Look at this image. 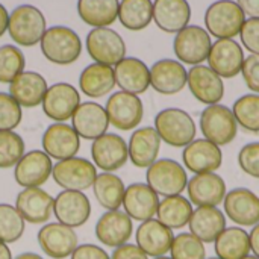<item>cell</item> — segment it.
I'll list each match as a JSON object with an SVG mask.
<instances>
[{"label":"cell","instance_id":"obj_1","mask_svg":"<svg viewBox=\"0 0 259 259\" xmlns=\"http://www.w3.org/2000/svg\"><path fill=\"white\" fill-rule=\"evenodd\" d=\"M155 131L162 143L170 147H185L196 140L197 126L194 118L181 108H165L155 117Z\"/></svg>","mask_w":259,"mask_h":259},{"label":"cell","instance_id":"obj_2","mask_svg":"<svg viewBox=\"0 0 259 259\" xmlns=\"http://www.w3.org/2000/svg\"><path fill=\"white\" fill-rule=\"evenodd\" d=\"M39 46L44 58L56 65H70L76 62L82 53L79 35L67 26L49 27L44 32Z\"/></svg>","mask_w":259,"mask_h":259},{"label":"cell","instance_id":"obj_3","mask_svg":"<svg viewBox=\"0 0 259 259\" xmlns=\"http://www.w3.org/2000/svg\"><path fill=\"white\" fill-rule=\"evenodd\" d=\"M246 18L235 0H217L205 12V29L217 39H234L240 35Z\"/></svg>","mask_w":259,"mask_h":259},{"label":"cell","instance_id":"obj_4","mask_svg":"<svg viewBox=\"0 0 259 259\" xmlns=\"http://www.w3.org/2000/svg\"><path fill=\"white\" fill-rule=\"evenodd\" d=\"M46 30V17L33 5H20L9 14L8 32L18 46L32 47L38 44Z\"/></svg>","mask_w":259,"mask_h":259},{"label":"cell","instance_id":"obj_5","mask_svg":"<svg viewBox=\"0 0 259 259\" xmlns=\"http://www.w3.org/2000/svg\"><path fill=\"white\" fill-rule=\"evenodd\" d=\"M146 184L161 197L178 196L187 190L188 175L181 162L161 158L146 168Z\"/></svg>","mask_w":259,"mask_h":259},{"label":"cell","instance_id":"obj_6","mask_svg":"<svg viewBox=\"0 0 259 259\" xmlns=\"http://www.w3.org/2000/svg\"><path fill=\"white\" fill-rule=\"evenodd\" d=\"M199 126L203 138L220 147L229 146L238 134V124L232 108L222 103L206 106L200 114Z\"/></svg>","mask_w":259,"mask_h":259},{"label":"cell","instance_id":"obj_7","mask_svg":"<svg viewBox=\"0 0 259 259\" xmlns=\"http://www.w3.org/2000/svg\"><path fill=\"white\" fill-rule=\"evenodd\" d=\"M212 46L211 35L205 27L188 24L179 30L173 41V50L179 62L188 65H200L208 59Z\"/></svg>","mask_w":259,"mask_h":259},{"label":"cell","instance_id":"obj_8","mask_svg":"<svg viewBox=\"0 0 259 259\" xmlns=\"http://www.w3.org/2000/svg\"><path fill=\"white\" fill-rule=\"evenodd\" d=\"M53 181L67 191H85L93 188V184L97 178V167L79 156L58 161L53 165L52 171Z\"/></svg>","mask_w":259,"mask_h":259},{"label":"cell","instance_id":"obj_9","mask_svg":"<svg viewBox=\"0 0 259 259\" xmlns=\"http://www.w3.org/2000/svg\"><path fill=\"white\" fill-rule=\"evenodd\" d=\"M105 109L109 124L123 132L137 129L144 117L143 100L137 94H131L121 90L111 94Z\"/></svg>","mask_w":259,"mask_h":259},{"label":"cell","instance_id":"obj_10","mask_svg":"<svg viewBox=\"0 0 259 259\" xmlns=\"http://www.w3.org/2000/svg\"><path fill=\"white\" fill-rule=\"evenodd\" d=\"M87 52L97 62L115 67L126 58V44L118 32L109 27H94L87 35Z\"/></svg>","mask_w":259,"mask_h":259},{"label":"cell","instance_id":"obj_11","mask_svg":"<svg viewBox=\"0 0 259 259\" xmlns=\"http://www.w3.org/2000/svg\"><path fill=\"white\" fill-rule=\"evenodd\" d=\"M79 105V91L67 82H58L50 85L41 103L42 112L55 123H65L71 120Z\"/></svg>","mask_w":259,"mask_h":259},{"label":"cell","instance_id":"obj_12","mask_svg":"<svg viewBox=\"0 0 259 259\" xmlns=\"http://www.w3.org/2000/svg\"><path fill=\"white\" fill-rule=\"evenodd\" d=\"M225 215L240 228H253L259 223V196L240 187L226 193L223 200Z\"/></svg>","mask_w":259,"mask_h":259},{"label":"cell","instance_id":"obj_13","mask_svg":"<svg viewBox=\"0 0 259 259\" xmlns=\"http://www.w3.org/2000/svg\"><path fill=\"white\" fill-rule=\"evenodd\" d=\"M93 164L105 173H114L124 167L129 159L127 143L118 134H103L93 141L91 146Z\"/></svg>","mask_w":259,"mask_h":259},{"label":"cell","instance_id":"obj_14","mask_svg":"<svg viewBox=\"0 0 259 259\" xmlns=\"http://www.w3.org/2000/svg\"><path fill=\"white\" fill-rule=\"evenodd\" d=\"M36 238L41 250L52 259L68 258L79 246L76 231L59 222L46 223L38 231Z\"/></svg>","mask_w":259,"mask_h":259},{"label":"cell","instance_id":"obj_15","mask_svg":"<svg viewBox=\"0 0 259 259\" xmlns=\"http://www.w3.org/2000/svg\"><path fill=\"white\" fill-rule=\"evenodd\" d=\"M182 162L185 170L200 175V173H215L223 164L222 147L205 140H193L182 150Z\"/></svg>","mask_w":259,"mask_h":259},{"label":"cell","instance_id":"obj_16","mask_svg":"<svg viewBox=\"0 0 259 259\" xmlns=\"http://www.w3.org/2000/svg\"><path fill=\"white\" fill-rule=\"evenodd\" d=\"M244 50L235 39H217L212 42L208 55V67L222 79H232L241 73Z\"/></svg>","mask_w":259,"mask_h":259},{"label":"cell","instance_id":"obj_17","mask_svg":"<svg viewBox=\"0 0 259 259\" xmlns=\"http://www.w3.org/2000/svg\"><path fill=\"white\" fill-rule=\"evenodd\" d=\"M187 85L193 97L206 106L220 103L225 97L223 79L208 65H193L188 70Z\"/></svg>","mask_w":259,"mask_h":259},{"label":"cell","instance_id":"obj_18","mask_svg":"<svg viewBox=\"0 0 259 259\" xmlns=\"http://www.w3.org/2000/svg\"><path fill=\"white\" fill-rule=\"evenodd\" d=\"M52 171V158L42 150H30L17 162L14 179L21 188H39L49 181Z\"/></svg>","mask_w":259,"mask_h":259},{"label":"cell","instance_id":"obj_19","mask_svg":"<svg viewBox=\"0 0 259 259\" xmlns=\"http://www.w3.org/2000/svg\"><path fill=\"white\" fill-rule=\"evenodd\" d=\"M53 215L68 228L83 226L91 215V203L82 191H61L53 200Z\"/></svg>","mask_w":259,"mask_h":259},{"label":"cell","instance_id":"obj_20","mask_svg":"<svg viewBox=\"0 0 259 259\" xmlns=\"http://www.w3.org/2000/svg\"><path fill=\"white\" fill-rule=\"evenodd\" d=\"M228 187L217 173H200L188 179L187 194L193 206H220L226 197Z\"/></svg>","mask_w":259,"mask_h":259},{"label":"cell","instance_id":"obj_21","mask_svg":"<svg viewBox=\"0 0 259 259\" xmlns=\"http://www.w3.org/2000/svg\"><path fill=\"white\" fill-rule=\"evenodd\" d=\"M42 152L52 159L62 161L77 155L80 149V138L67 123H53L42 134Z\"/></svg>","mask_w":259,"mask_h":259},{"label":"cell","instance_id":"obj_22","mask_svg":"<svg viewBox=\"0 0 259 259\" xmlns=\"http://www.w3.org/2000/svg\"><path fill=\"white\" fill-rule=\"evenodd\" d=\"M94 232L99 243L115 249L131 240L134 234V220L124 211H106L97 220Z\"/></svg>","mask_w":259,"mask_h":259},{"label":"cell","instance_id":"obj_23","mask_svg":"<svg viewBox=\"0 0 259 259\" xmlns=\"http://www.w3.org/2000/svg\"><path fill=\"white\" fill-rule=\"evenodd\" d=\"M188 71L176 59H159L150 67V87L164 96L181 93L187 87Z\"/></svg>","mask_w":259,"mask_h":259},{"label":"cell","instance_id":"obj_24","mask_svg":"<svg viewBox=\"0 0 259 259\" xmlns=\"http://www.w3.org/2000/svg\"><path fill=\"white\" fill-rule=\"evenodd\" d=\"M53 197L39 188H23L15 199V208L26 223L46 225L53 214Z\"/></svg>","mask_w":259,"mask_h":259},{"label":"cell","instance_id":"obj_25","mask_svg":"<svg viewBox=\"0 0 259 259\" xmlns=\"http://www.w3.org/2000/svg\"><path fill=\"white\" fill-rule=\"evenodd\" d=\"M173 240H175L173 231L164 226L156 219L143 222L135 232L137 246L149 258H159L170 253Z\"/></svg>","mask_w":259,"mask_h":259},{"label":"cell","instance_id":"obj_26","mask_svg":"<svg viewBox=\"0 0 259 259\" xmlns=\"http://www.w3.org/2000/svg\"><path fill=\"white\" fill-rule=\"evenodd\" d=\"M159 196L144 182H135L126 187L123 197L124 212L135 222H146L156 217Z\"/></svg>","mask_w":259,"mask_h":259},{"label":"cell","instance_id":"obj_27","mask_svg":"<svg viewBox=\"0 0 259 259\" xmlns=\"http://www.w3.org/2000/svg\"><path fill=\"white\" fill-rule=\"evenodd\" d=\"M71 126L79 138L94 141L108 132L109 120L105 106L96 102H85L77 106L71 117Z\"/></svg>","mask_w":259,"mask_h":259},{"label":"cell","instance_id":"obj_28","mask_svg":"<svg viewBox=\"0 0 259 259\" xmlns=\"http://www.w3.org/2000/svg\"><path fill=\"white\" fill-rule=\"evenodd\" d=\"M161 144L162 141L155 127L144 126L135 129L127 143L129 161L137 168H149L158 159Z\"/></svg>","mask_w":259,"mask_h":259},{"label":"cell","instance_id":"obj_29","mask_svg":"<svg viewBox=\"0 0 259 259\" xmlns=\"http://www.w3.org/2000/svg\"><path fill=\"white\" fill-rule=\"evenodd\" d=\"M114 74L115 83L121 91L140 96L150 88V68L138 58H123L114 67Z\"/></svg>","mask_w":259,"mask_h":259},{"label":"cell","instance_id":"obj_30","mask_svg":"<svg viewBox=\"0 0 259 259\" xmlns=\"http://www.w3.org/2000/svg\"><path fill=\"white\" fill-rule=\"evenodd\" d=\"M190 234L205 244H211L228 228L226 215L219 206H197L188 222Z\"/></svg>","mask_w":259,"mask_h":259},{"label":"cell","instance_id":"obj_31","mask_svg":"<svg viewBox=\"0 0 259 259\" xmlns=\"http://www.w3.org/2000/svg\"><path fill=\"white\" fill-rule=\"evenodd\" d=\"M191 5L188 0H155L153 21L167 33H178L190 24Z\"/></svg>","mask_w":259,"mask_h":259},{"label":"cell","instance_id":"obj_32","mask_svg":"<svg viewBox=\"0 0 259 259\" xmlns=\"http://www.w3.org/2000/svg\"><path fill=\"white\" fill-rule=\"evenodd\" d=\"M49 85L46 79L36 71H23L9 83V94L15 102L26 109L42 103Z\"/></svg>","mask_w":259,"mask_h":259},{"label":"cell","instance_id":"obj_33","mask_svg":"<svg viewBox=\"0 0 259 259\" xmlns=\"http://www.w3.org/2000/svg\"><path fill=\"white\" fill-rule=\"evenodd\" d=\"M115 74L114 67L103 64H90L83 68L79 76L80 91L91 99H100L108 96L115 88Z\"/></svg>","mask_w":259,"mask_h":259},{"label":"cell","instance_id":"obj_34","mask_svg":"<svg viewBox=\"0 0 259 259\" xmlns=\"http://www.w3.org/2000/svg\"><path fill=\"white\" fill-rule=\"evenodd\" d=\"M193 211H194V206L188 200V197L182 194L170 196V197H164L162 200H159L156 220H159L164 226L170 228L171 231H179L188 226Z\"/></svg>","mask_w":259,"mask_h":259},{"label":"cell","instance_id":"obj_35","mask_svg":"<svg viewBox=\"0 0 259 259\" xmlns=\"http://www.w3.org/2000/svg\"><path fill=\"white\" fill-rule=\"evenodd\" d=\"M120 0H77L80 20L91 27H109L118 18Z\"/></svg>","mask_w":259,"mask_h":259},{"label":"cell","instance_id":"obj_36","mask_svg":"<svg viewBox=\"0 0 259 259\" xmlns=\"http://www.w3.org/2000/svg\"><path fill=\"white\" fill-rule=\"evenodd\" d=\"M214 250L220 259H244L250 255L249 232L240 226L226 228L214 241Z\"/></svg>","mask_w":259,"mask_h":259},{"label":"cell","instance_id":"obj_37","mask_svg":"<svg viewBox=\"0 0 259 259\" xmlns=\"http://www.w3.org/2000/svg\"><path fill=\"white\" fill-rule=\"evenodd\" d=\"M93 191L97 203L106 209V211H115L120 209L123 205V197H124V182L121 178H118L114 173H100L97 175L94 184H93Z\"/></svg>","mask_w":259,"mask_h":259},{"label":"cell","instance_id":"obj_38","mask_svg":"<svg viewBox=\"0 0 259 259\" xmlns=\"http://www.w3.org/2000/svg\"><path fill=\"white\" fill-rule=\"evenodd\" d=\"M118 20L127 30H143L153 20L152 0H121L118 6Z\"/></svg>","mask_w":259,"mask_h":259},{"label":"cell","instance_id":"obj_39","mask_svg":"<svg viewBox=\"0 0 259 259\" xmlns=\"http://www.w3.org/2000/svg\"><path fill=\"white\" fill-rule=\"evenodd\" d=\"M238 127L246 132L259 134V94L249 93L238 97L232 106Z\"/></svg>","mask_w":259,"mask_h":259},{"label":"cell","instance_id":"obj_40","mask_svg":"<svg viewBox=\"0 0 259 259\" xmlns=\"http://www.w3.org/2000/svg\"><path fill=\"white\" fill-rule=\"evenodd\" d=\"M26 229V222L15 206L0 203V241L5 244L17 243Z\"/></svg>","mask_w":259,"mask_h":259},{"label":"cell","instance_id":"obj_41","mask_svg":"<svg viewBox=\"0 0 259 259\" xmlns=\"http://www.w3.org/2000/svg\"><path fill=\"white\" fill-rule=\"evenodd\" d=\"M26 58L23 52L12 44L0 47V83H11L24 71Z\"/></svg>","mask_w":259,"mask_h":259},{"label":"cell","instance_id":"obj_42","mask_svg":"<svg viewBox=\"0 0 259 259\" xmlns=\"http://www.w3.org/2000/svg\"><path fill=\"white\" fill-rule=\"evenodd\" d=\"M24 140L14 131H0V170L12 168L23 158Z\"/></svg>","mask_w":259,"mask_h":259},{"label":"cell","instance_id":"obj_43","mask_svg":"<svg viewBox=\"0 0 259 259\" xmlns=\"http://www.w3.org/2000/svg\"><path fill=\"white\" fill-rule=\"evenodd\" d=\"M171 259H206V249L205 243L196 238L190 232H182L175 235L170 249Z\"/></svg>","mask_w":259,"mask_h":259},{"label":"cell","instance_id":"obj_44","mask_svg":"<svg viewBox=\"0 0 259 259\" xmlns=\"http://www.w3.org/2000/svg\"><path fill=\"white\" fill-rule=\"evenodd\" d=\"M21 106L9 93H0V131H14L21 123Z\"/></svg>","mask_w":259,"mask_h":259},{"label":"cell","instance_id":"obj_45","mask_svg":"<svg viewBox=\"0 0 259 259\" xmlns=\"http://www.w3.org/2000/svg\"><path fill=\"white\" fill-rule=\"evenodd\" d=\"M238 165L247 176L259 179V141L241 147L238 152Z\"/></svg>","mask_w":259,"mask_h":259},{"label":"cell","instance_id":"obj_46","mask_svg":"<svg viewBox=\"0 0 259 259\" xmlns=\"http://www.w3.org/2000/svg\"><path fill=\"white\" fill-rule=\"evenodd\" d=\"M240 38L250 55H259V18H246L240 30Z\"/></svg>","mask_w":259,"mask_h":259},{"label":"cell","instance_id":"obj_47","mask_svg":"<svg viewBox=\"0 0 259 259\" xmlns=\"http://www.w3.org/2000/svg\"><path fill=\"white\" fill-rule=\"evenodd\" d=\"M241 74L247 88L252 93L259 94V55H249L244 59Z\"/></svg>","mask_w":259,"mask_h":259},{"label":"cell","instance_id":"obj_48","mask_svg":"<svg viewBox=\"0 0 259 259\" xmlns=\"http://www.w3.org/2000/svg\"><path fill=\"white\" fill-rule=\"evenodd\" d=\"M70 259H111V256L96 244H80L71 253Z\"/></svg>","mask_w":259,"mask_h":259},{"label":"cell","instance_id":"obj_49","mask_svg":"<svg viewBox=\"0 0 259 259\" xmlns=\"http://www.w3.org/2000/svg\"><path fill=\"white\" fill-rule=\"evenodd\" d=\"M111 259H149V256L137 244L126 243L114 249Z\"/></svg>","mask_w":259,"mask_h":259},{"label":"cell","instance_id":"obj_50","mask_svg":"<svg viewBox=\"0 0 259 259\" xmlns=\"http://www.w3.org/2000/svg\"><path fill=\"white\" fill-rule=\"evenodd\" d=\"M238 6L249 18H259V0H237Z\"/></svg>","mask_w":259,"mask_h":259},{"label":"cell","instance_id":"obj_51","mask_svg":"<svg viewBox=\"0 0 259 259\" xmlns=\"http://www.w3.org/2000/svg\"><path fill=\"white\" fill-rule=\"evenodd\" d=\"M249 240H250V253L259 258V223L255 225L249 232Z\"/></svg>","mask_w":259,"mask_h":259},{"label":"cell","instance_id":"obj_52","mask_svg":"<svg viewBox=\"0 0 259 259\" xmlns=\"http://www.w3.org/2000/svg\"><path fill=\"white\" fill-rule=\"evenodd\" d=\"M8 23H9V12H8V9L0 3V36H3L5 32L8 30Z\"/></svg>","mask_w":259,"mask_h":259},{"label":"cell","instance_id":"obj_53","mask_svg":"<svg viewBox=\"0 0 259 259\" xmlns=\"http://www.w3.org/2000/svg\"><path fill=\"white\" fill-rule=\"evenodd\" d=\"M0 259H14L9 247H8V244H5L2 241H0Z\"/></svg>","mask_w":259,"mask_h":259},{"label":"cell","instance_id":"obj_54","mask_svg":"<svg viewBox=\"0 0 259 259\" xmlns=\"http://www.w3.org/2000/svg\"><path fill=\"white\" fill-rule=\"evenodd\" d=\"M14 259H44V258H42V256H39V255H36V253H33V252H24V253L17 255Z\"/></svg>","mask_w":259,"mask_h":259},{"label":"cell","instance_id":"obj_55","mask_svg":"<svg viewBox=\"0 0 259 259\" xmlns=\"http://www.w3.org/2000/svg\"><path fill=\"white\" fill-rule=\"evenodd\" d=\"M244 259H259V258L258 256H255V255H247Z\"/></svg>","mask_w":259,"mask_h":259},{"label":"cell","instance_id":"obj_56","mask_svg":"<svg viewBox=\"0 0 259 259\" xmlns=\"http://www.w3.org/2000/svg\"><path fill=\"white\" fill-rule=\"evenodd\" d=\"M153 259H171L170 256H159V258H153Z\"/></svg>","mask_w":259,"mask_h":259},{"label":"cell","instance_id":"obj_57","mask_svg":"<svg viewBox=\"0 0 259 259\" xmlns=\"http://www.w3.org/2000/svg\"><path fill=\"white\" fill-rule=\"evenodd\" d=\"M206 259H220V258H217V256H214V258H206Z\"/></svg>","mask_w":259,"mask_h":259}]
</instances>
